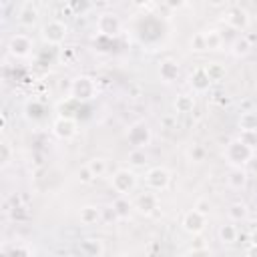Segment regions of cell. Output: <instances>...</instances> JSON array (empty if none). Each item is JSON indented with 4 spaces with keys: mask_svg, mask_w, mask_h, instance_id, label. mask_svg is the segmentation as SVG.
I'll use <instances>...</instances> for the list:
<instances>
[{
    "mask_svg": "<svg viewBox=\"0 0 257 257\" xmlns=\"http://www.w3.org/2000/svg\"><path fill=\"white\" fill-rule=\"evenodd\" d=\"M112 209H114V213H116L118 217H126V215H128V205H126L124 199H116L114 205H112Z\"/></svg>",
    "mask_w": 257,
    "mask_h": 257,
    "instance_id": "d4e9b609",
    "label": "cell"
},
{
    "mask_svg": "<svg viewBox=\"0 0 257 257\" xmlns=\"http://www.w3.org/2000/svg\"><path fill=\"white\" fill-rule=\"evenodd\" d=\"M98 24H100V30H102V32H106V34L116 32V28H118V20H116V18H112V16H108V14L100 16Z\"/></svg>",
    "mask_w": 257,
    "mask_h": 257,
    "instance_id": "2e32d148",
    "label": "cell"
},
{
    "mask_svg": "<svg viewBox=\"0 0 257 257\" xmlns=\"http://www.w3.org/2000/svg\"><path fill=\"white\" fill-rule=\"evenodd\" d=\"M72 90H74V94H76L78 98H88V96L92 94L94 86H92L90 78H76L74 84H72Z\"/></svg>",
    "mask_w": 257,
    "mask_h": 257,
    "instance_id": "52a82bcc",
    "label": "cell"
},
{
    "mask_svg": "<svg viewBox=\"0 0 257 257\" xmlns=\"http://www.w3.org/2000/svg\"><path fill=\"white\" fill-rule=\"evenodd\" d=\"M227 159L233 163V165H245L253 159V149L247 147L241 139H235L233 143L227 145Z\"/></svg>",
    "mask_w": 257,
    "mask_h": 257,
    "instance_id": "6da1fadb",
    "label": "cell"
},
{
    "mask_svg": "<svg viewBox=\"0 0 257 257\" xmlns=\"http://www.w3.org/2000/svg\"><path fill=\"white\" fill-rule=\"evenodd\" d=\"M249 257H257V245H253L251 249H249V253H247Z\"/></svg>",
    "mask_w": 257,
    "mask_h": 257,
    "instance_id": "d6a6232c",
    "label": "cell"
},
{
    "mask_svg": "<svg viewBox=\"0 0 257 257\" xmlns=\"http://www.w3.org/2000/svg\"><path fill=\"white\" fill-rule=\"evenodd\" d=\"M116 257H128V255H116Z\"/></svg>",
    "mask_w": 257,
    "mask_h": 257,
    "instance_id": "e575fe53",
    "label": "cell"
},
{
    "mask_svg": "<svg viewBox=\"0 0 257 257\" xmlns=\"http://www.w3.org/2000/svg\"><path fill=\"white\" fill-rule=\"evenodd\" d=\"M205 70H207V74H209L211 80H217V78L223 74V68H221V66H215V64H209Z\"/></svg>",
    "mask_w": 257,
    "mask_h": 257,
    "instance_id": "4316f807",
    "label": "cell"
},
{
    "mask_svg": "<svg viewBox=\"0 0 257 257\" xmlns=\"http://www.w3.org/2000/svg\"><path fill=\"white\" fill-rule=\"evenodd\" d=\"M78 175H80V181H84V183H88V181L92 179V173L88 171V167H84V169H82Z\"/></svg>",
    "mask_w": 257,
    "mask_h": 257,
    "instance_id": "4dcf8cb0",
    "label": "cell"
},
{
    "mask_svg": "<svg viewBox=\"0 0 257 257\" xmlns=\"http://www.w3.org/2000/svg\"><path fill=\"white\" fill-rule=\"evenodd\" d=\"M80 249H82V253L86 257H98L102 253V245H100L98 239H84L80 243Z\"/></svg>",
    "mask_w": 257,
    "mask_h": 257,
    "instance_id": "9c48e42d",
    "label": "cell"
},
{
    "mask_svg": "<svg viewBox=\"0 0 257 257\" xmlns=\"http://www.w3.org/2000/svg\"><path fill=\"white\" fill-rule=\"evenodd\" d=\"M229 217L235 219V221L245 219V217H247V207H245L243 203H233V205L229 207Z\"/></svg>",
    "mask_w": 257,
    "mask_h": 257,
    "instance_id": "44dd1931",
    "label": "cell"
},
{
    "mask_svg": "<svg viewBox=\"0 0 257 257\" xmlns=\"http://www.w3.org/2000/svg\"><path fill=\"white\" fill-rule=\"evenodd\" d=\"M36 20V10L34 8H30L28 12H22V18H20V22H26V24H30V22H34Z\"/></svg>",
    "mask_w": 257,
    "mask_h": 257,
    "instance_id": "f1b7e54d",
    "label": "cell"
},
{
    "mask_svg": "<svg viewBox=\"0 0 257 257\" xmlns=\"http://www.w3.org/2000/svg\"><path fill=\"white\" fill-rule=\"evenodd\" d=\"M195 209H197V211H199V213H203V215H205V213H207V211H209V205H207V203H205V201H199V203H197V207H195Z\"/></svg>",
    "mask_w": 257,
    "mask_h": 257,
    "instance_id": "1f68e13d",
    "label": "cell"
},
{
    "mask_svg": "<svg viewBox=\"0 0 257 257\" xmlns=\"http://www.w3.org/2000/svg\"><path fill=\"white\" fill-rule=\"evenodd\" d=\"M239 126H241V131H257V112H253V110L243 112L239 118Z\"/></svg>",
    "mask_w": 257,
    "mask_h": 257,
    "instance_id": "5bb4252c",
    "label": "cell"
},
{
    "mask_svg": "<svg viewBox=\"0 0 257 257\" xmlns=\"http://www.w3.org/2000/svg\"><path fill=\"white\" fill-rule=\"evenodd\" d=\"M193 98L191 96H187V94H181L177 100H175V106H177V110L179 112H191L193 110Z\"/></svg>",
    "mask_w": 257,
    "mask_h": 257,
    "instance_id": "ffe728a7",
    "label": "cell"
},
{
    "mask_svg": "<svg viewBox=\"0 0 257 257\" xmlns=\"http://www.w3.org/2000/svg\"><path fill=\"white\" fill-rule=\"evenodd\" d=\"M203 225H205V215L199 213L197 209H193L191 213H187L185 219H183V227H185L189 233H199V231L203 229Z\"/></svg>",
    "mask_w": 257,
    "mask_h": 257,
    "instance_id": "277c9868",
    "label": "cell"
},
{
    "mask_svg": "<svg viewBox=\"0 0 257 257\" xmlns=\"http://www.w3.org/2000/svg\"><path fill=\"white\" fill-rule=\"evenodd\" d=\"M187 257H213V253L209 249H205V247H199V249H193Z\"/></svg>",
    "mask_w": 257,
    "mask_h": 257,
    "instance_id": "83f0119b",
    "label": "cell"
},
{
    "mask_svg": "<svg viewBox=\"0 0 257 257\" xmlns=\"http://www.w3.org/2000/svg\"><path fill=\"white\" fill-rule=\"evenodd\" d=\"M229 183H231V187L241 189V187L247 183V173H245V171H241V169H233V171H231V175H229Z\"/></svg>",
    "mask_w": 257,
    "mask_h": 257,
    "instance_id": "ac0fdd59",
    "label": "cell"
},
{
    "mask_svg": "<svg viewBox=\"0 0 257 257\" xmlns=\"http://www.w3.org/2000/svg\"><path fill=\"white\" fill-rule=\"evenodd\" d=\"M219 237H221L223 243H233V241L237 239V229H235V225H223V227L219 229Z\"/></svg>",
    "mask_w": 257,
    "mask_h": 257,
    "instance_id": "d6986e66",
    "label": "cell"
},
{
    "mask_svg": "<svg viewBox=\"0 0 257 257\" xmlns=\"http://www.w3.org/2000/svg\"><path fill=\"white\" fill-rule=\"evenodd\" d=\"M86 167L92 173V177H102L106 173V161L104 159H92V161H88Z\"/></svg>",
    "mask_w": 257,
    "mask_h": 257,
    "instance_id": "e0dca14e",
    "label": "cell"
},
{
    "mask_svg": "<svg viewBox=\"0 0 257 257\" xmlns=\"http://www.w3.org/2000/svg\"><path fill=\"white\" fill-rule=\"evenodd\" d=\"M112 187H114V191L120 193V195L131 193V191L137 187V177H135V173H131V171H126V169L116 171L114 177H112Z\"/></svg>",
    "mask_w": 257,
    "mask_h": 257,
    "instance_id": "7a4b0ae2",
    "label": "cell"
},
{
    "mask_svg": "<svg viewBox=\"0 0 257 257\" xmlns=\"http://www.w3.org/2000/svg\"><path fill=\"white\" fill-rule=\"evenodd\" d=\"M227 22H229L233 28L241 30V28L247 26V14H245L243 10H239V8H233V10H229V14H227Z\"/></svg>",
    "mask_w": 257,
    "mask_h": 257,
    "instance_id": "ba28073f",
    "label": "cell"
},
{
    "mask_svg": "<svg viewBox=\"0 0 257 257\" xmlns=\"http://www.w3.org/2000/svg\"><path fill=\"white\" fill-rule=\"evenodd\" d=\"M147 183H149V187L161 191V189H167V187H169V183H171V175H169L167 169L155 167V169H151V171L147 173Z\"/></svg>",
    "mask_w": 257,
    "mask_h": 257,
    "instance_id": "3957f363",
    "label": "cell"
},
{
    "mask_svg": "<svg viewBox=\"0 0 257 257\" xmlns=\"http://www.w3.org/2000/svg\"><path fill=\"white\" fill-rule=\"evenodd\" d=\"M247 50H249V44L245 40H237L235 42V54H247Z\"/></svg>",
    "mask_w": 257,
    "mask_h": 257,
    "instance_id": "f546056e",
    "label": "cell"
},
{
    "mask_svg": "<svg viewBox=\"0 0 257 257\" xmlns=\"http://www.w3.org/2000/svg\"><path fill=\"white\" fill-rule=\"evenodd\" d=\"M191 82H193V86H195L197 90H205V88H209L211 78H209V74H207L205 68H197L195 74L191 76Z\"/></svg>",
    "mask_w": 257,
    "mask_h": 257,
    "instance_id": "30bf717a",
    "label": "cell"
},
{
    "mask_svg": "<svg viewBox=\"0 0 257 257\" xmlns=\"http://www.w3.org/2000/svg\"><path fill=\"white\" fill-rule=\"evenodd\" d=\"M128 159H131V163H133L135 167L145 165V155H143V151H133V153L128 155Z\"/></svg>",
    "mask_w": 257,
    "mask_h": 257,
    "instance_id": "484cf974",
    "label": "cell"
},
{
    "mask_svg": "<svg viewBox=\"0 0 257 257\" xmlns=\"http://www.w3.org/2000/svg\"><path fill=\"white\" fill-rule=\"evenodd\" d=\"M251 241H253V245H257V227L251 231Z\"/></svg>",
    "mask_w": 257,
    "mask_h": 257,
    "instance_id": "836d02e7",
    "label": "cell"
},
{
    "mask_svg": "<svg viewBox=\"0 0 257 257\" xmlns=\"http://www.w3.org/2000/svg\"><path fill=\"white\" fill-rule=\"evenodd\" d=\"M78 217H80V223H84V225H92V223L98 221V217H100V209H98V207H82Z\"/></svg>",
    "mask_w": 257,
    "mask_h": 257,
    "instance_id": "4fadbf2b",
    "label": "cell"
},
{
    "mask_svg": "<svg viewBox=\"0 0 257 257\" xmlns=\"http://www.w3.org/2000/svg\"><path fill=\"white\" fill-rule=\"evenodd\" d=\"M205 36V48H217L219 42H221V36L217 32H209V34H203Z\"/></svg>",
    "mask_w": 257,
    "mask_h": 257,
    "instance_id": "cb8c5ba5",
    "label": "cell"
},
{
    "mask_svg": "<svg viewBox=\"0 0 257 257\" xmlns=\"http://www.w3.org/2000/svg\"><path fill=\"white\" fill-rule=\"evenodd\" d=\"M28 48H30V40H28L26 36H22V34L14 36V38H12V42H10V50H12L14 54H18V56L26 54V52H28Z\"/></svg>",
    "mask_w": 257,
    "mask_h": 257,
    "instance_id": "7c38bea8",
    "label": "cell"
},
{
    "mask_svg": "<svg viewBox=\"0 0 257 257\" xmlns=\"http://www.w3.org/2000/svg\"><path fill=\"white\" fill-rule=\"evenodd\" d=\"M241 141L253 149L257 145V131H241Z\"/></svg>",
    "mask_w": 257,
    "mask_h": 257,
    "instance_id": "603a6c76",
    "label": "cell"
},
{
    "mask_svg": "<svg viewBox=\"0 0 257 257\" xmlns=\"http://www.w3.org/2000/svg\"><path fill=\"white\" fill-rule=\"evenodd\" d=\"M66 34V28L60 24V22H48L44 26V38L48 42H60Z\"/></svg>",
    "mask_w": 257,
    "mask_h": 257,
    "instance_id": "8992f818",
    "label": "cell"
},
{
    "mask_svg": "<svg viewBox=\"0 0 257 257\" xmlns=\"http://www.w3.org/2000/svg\"><path fill=\"white\" fill-rule=\"evenodd\" d=\"M54 133H56L58 137L68 139V137L74 135V122H72L70 118H60V120H56V122H54Z\"/></svg>",
    "mask_w": 257,
    "mask_h": 257,
    "instance_id": "8fae6325",
    "label": "cell"
},
{
    "mask_svg": "<svg viewBox=\"0 0 257 257\" xmlns=\"http://www.w3.org/2000/svg\"><path fill=\"white\" fill-rule=\"evenodd\" d=\"M128 139H131L133 145L143 147V145H147L151 141V133H149V128L145 124H135V126L128 128Z\"/></svg>",
    "mask_w": 257,
    "mask_h": 257,
    "instance_id": "5b68a950",
    "label": "cell"
},
{
    "mask_svg": "<svg viewBox=\"0 0 257 257\" xmlns=\"http://www.w3.org/2000/svg\"><path fill=\"white\" fill-rule=\"evenodd\" d=\"M155 207H157V199H155L153 195L145 193V195L139 199V209H141V211H147V213H149V211H153Z\"/></svg>",
    "mask_w": 257,
    "mask_h": 257,
    "instance_id": "7402d4cb",
    "label": "cell"
},
{
    "mask_svg": "<svg viewBox=\"0 0 257 257\" xmlns=\"http://www.w3.org/2000/svg\"><path fill=\"white\" fill-rule=\"evenodd\" d=\"M177 74H179V66H177L173 60H167V62L161 64V76H163L167 82H171Z\"/></svg>",
    "mask_w": 257,
    "mask_h": 257,
    "instance_id": "9a60e30c",
    "label": "cell"
}]
</instances>
